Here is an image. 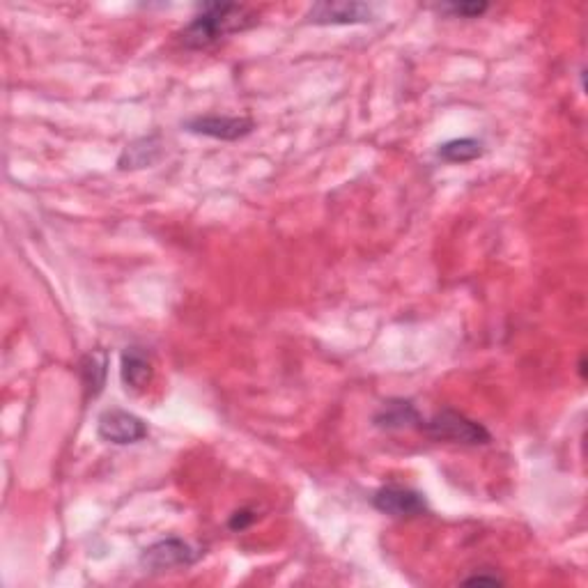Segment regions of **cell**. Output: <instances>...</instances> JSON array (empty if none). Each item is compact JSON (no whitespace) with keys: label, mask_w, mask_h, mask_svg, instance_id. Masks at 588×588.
<instances>
[{"label":"cell","mask_w":588,"mask_h":588,"mask_svg":"<svg viewBox=\"0 0 588 588\" xmlns=\"http://www.w3.org/2000/svg\"><path fill=\"white\" fill-rule=\"evenodd\" d=\"M258 23V14L239 3H203L191 21L180 30V42L187 49H207L230 35L244 33Z\"/></svg>","instance_id":"obj_1"},{"label":"cell","mask_w":588,"mask_h":588,"mask_svg":"<svg viewBox=\"0 0 588 588\" xmlns=\"http://www.w3.org/2000/svg\"><path fill=\"white\" fill-rule=\"evenodd\" d=\"M421 430L435 441H451V444L462 446H483L492 441L490 430L483 423L469 419L455 409H441L432 419H423Z\"/></svg>","instance_id":"obj_2"},{"label":"cell","mask_w":588,"mask_h":588,"mask_svg":"<svg viewBox=\"0 0 588 588\" xmlns=\"http://www.w3.org/2000/svg\"><path fill=\"white\" fill-rule=\"evenodd\" d=\"M203 554H205L203 549L189 543V540L170 536L164 540H157V543H152L150 547L143 549L141 566L152 572L189 568L196 561H200V556Z\"/></svg>","instance_id":"obj_3"},{"label":"cell","mask_w":588,"mask_h":588,"mask_svg":"<svg viewBox=\"0 0 588 588\" xmlns=\"http://www.w3.org/2000/svg\"><path fill=\"white\" fill-rule=\"evenodd\" d=\"M147 423L141 416L125 412V409H106L97 419V435L99 439L108 441L113 446H131L138 444L147 437Z\"/></svg>","instance_id":"obj_4"},{"label":"cell","mask_w":588,"mask_h":588,"mask_svg":"<svg viewBox=\"0 0 588 588\" xmlns=\"http://www.w3.org/2000/svg\"><path fill=\"white\" fill-rule=\"evenodd\" d=\"M306 19L313 26H354L375 19V7L357 0H322L308 10Z\"/></svg>","instance_id":"obj_5"},{"label":"cell","mask_w":588,"mask_h":588,"mask_svg":"<svg viewBox=\"0 0 588 588\" xmlns=\"http://www.w3.org/2000/svg\"><path fill=\"white\" fill-rule=\"evenodd\" d=\"M189 134L214 138V141H239L255 129V122L246 115H196L182 122Z\"/></svg>","instance_id":"obj_6"},{"label":"cell","mask_w":588,"mask_h":588,"mask_svg":"<svg viewBox=\"0 0 588 588\" xmlns=\"http://www.w3.org/2000/svg\"><path fill=\"white\" fill-rule=\"evenodd\" d=\"M373 506L391 517H419L428 513V501L423 494L402 485L379 487L373 494Z\"/></svg>","instance_id":"obj_7"},{"label":"cell","mask_w":588,"mask_h":588,"mask_svg":"<svg viewBox=\"0 0 588 588\" xmlns=\"http://www.w3.org/2000/svg\"><path fill=\"white\" fill-rule=\"evenodd\" d=\"M373 423L379 430H409L421 428L423 416L412 400L391 398L382 402V407L373 416Z\"/></svg>","instance_id":"obj_8"},{"label":"cell","mask_w":588,"mask_h":588,"mask_svg":"<svg viewBox=\"0 0 588 588\" xmlns=\"http://www.w3.org/2000/svg\"><path fill=\"white\" fill-rule=\"evenodd\" d=\"M166 147H164V138L159 134H150V136H141L136 141H131L125 150L120 152L118 157V168L120 170H141V168H150L157 164V161L164 157Z\"/></svg>","instance_id":"obj_9"},{"label":"cell","mask_w":588,"mask_h":588,"mask_svg":"<svg viewBox=\"0 0 588 588\" xmlns=\"http://www.w3.org/2000/svg\"><path fill=\"white\" fill-rule=\"evenodd\" d=\"M120 379L127 391H143L152 379V361L141 347H127L120 357Z\"/></svg>","instance_id":"obj_10"},{"label":"cell","mask_w":588,"mask_h":588,"mask_svg":"<svg viewBox=\"0 0 588 588\" xmlns=\"http://www.w3.org/2000/svg\"><path fill=\"white\" fill-rule=\"evenodd\" d=\"M485 154V143L478 141V138H453V141H446L439 145L437 157L446 164H469V161L481 159Z\"/></svg>","instance_id":"obj_11"},{"label":"cell","mask_w":588,"mask_h":588,"mask_svg":"<svg viewBox=\"0 0 588 588\" xmlns=\"http://www.w3.org/2000/svg\"><path fill=\"white\" fill-rule=\"evenodd\" d=\"M106 373H108L106 352L92 350L81 359V379L90 398H97L99 393L104 391Z\"/></svg>","instance_id":"obj_12"},{"label":"cell","mask_w":588,"mask_h":588,"mask_svg":"<svg viewBox=\"0 0 588 588\" xmlns=\"http://www.w3.org/2000/svg\"><path fill=\"white\" fill-rule=\"evenodd\" d=\"M490 10L487 3H478V0H464V3H441L437 5V12L446 14L453 19H478Z\"/></svg>","instance_id":"obj_13"},{"label":"cell","mask_w":588,"mask_h":588,"mask_svg":"<svg viewBox=\"0 0 588 588\" xmlns=\"http://www.w3.org/2000/svg\"><path fill=\"white\" fill-rule=\"evenodd\" d=\"M255 522V513L251 508H242V510H237V513H232L230 515V520H228V529L230 531H244V529H249V526Z\"/></svg>","instance_id":"obj_14"},{"label":"cell","mask_w":588,"mask_h":588,"mask_svg":"<svg viewBox=\"0 0 588 588\" xmlns=\"http://www.w3.org/2000/svg\"><path fill=\"white\" fill-rule=\"evenodd\" d=\"M464 584H490V586H497V584H504V579L499 575H485V572H476V575H471L464 579Z\"/></svg>","instance_id":"obj_15"},{"label":"cell","mask_w":588,"mask_h":588,"mask_svg":"<svg viewBox=\"0 0 588 588\" xmlns=\"http://www.w3.org/2000/svg\"><path fill=\"white\" fill-rule=\"evenodd\" d=\"M579 373H582V377H586V359L582 357V361H579Z\"/></svg>","instance_id":"obj_16"}]
</instances>
